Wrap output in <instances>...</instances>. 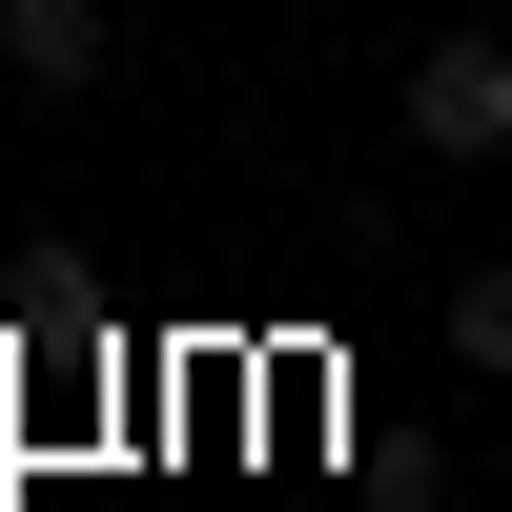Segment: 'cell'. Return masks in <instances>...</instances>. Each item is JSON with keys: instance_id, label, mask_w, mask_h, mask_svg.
<instances>
[{"instance_id": "cell-1", "label": "cell", "mask_w": 512, "mask_h": 512, "mask_svg": "<svg viewBox=\"0 0 512 512\" xmlns=\"http://www.w3.org/2000/svg\"><path fill=\"white\" fill-rule=\"evenodd\" d=\"M410 144H431V164H512V41L451 21L431 62H410Z\"/></svg>"}, {"instance_id": "cell-2", "label": "cell", "mask_w": 512, "mask_h": 512, "mask_svg": "<svg viewBox=\"0 0 512 512\" xmlns=\"http://www.w3.org/2000/svg\"><path fill=\"white\" fill-rule=\"evenodd\" d=\"M0 82L21 103H103L123 82V0H0Z\"/></svg>"}, {"instance_id": "cell-3", "label": "cell", "mask_w": 512, "mask_h": 512, "mask_svg": "<svg viewBox=\"0 0 512 512\" xmlns=\"http://www.w3.org/2000/svg\"><path fill=\"white\" fill-rule=\"evenodd\" d=\"M451 369H492V390H512V267H472V287H451Z\"/></svg>"}]
</instances>
